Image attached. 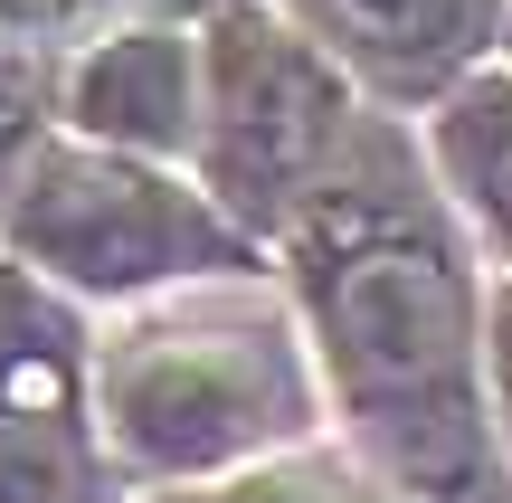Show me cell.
Listing matches in <instances>:
<instances>
[{
  "mask_svg": "<svg viewBox=\"0 0 512 503\" xmlns=\"http://www.w3.org/2000/svg\"><path fill=\"white\" fill-rule=\"evenodd\" d=\"M351 86L304 29H285L256 0H228L200 38V171L209 200L247 228H275L313 200L332 162L351 143Z\"/></svg>",
  "mask_w": 512,
  "mask_h": 503,
  "instance_id": "3",
  "label": "cell"
},
{
  "mask_svg": "<svg viewBox=\"0 0 512 503\" xmlns=\"http://www.w3.org/2000/svg\"><path fill=\"white\" fill-rule=\"evenodd\" d=\"M10 247L29 276L67 295H152L181 276H238L247 228L219 200L162 181L143 152L114 143H67L38 152L10 200Z\"/></svg>",
  "mask_w": 512,
  "mask_h": 503,
  "instance_id": "4",
  "label": "cell"
},
{
  "mask_svg": "<svg viewBox=\"0 0 512 503\" xmlns=\"http://www.w3.org/2000/svg\"><path fill=\"white\" fill-rule=\"evenodd\" d=\"M76 10H86V0H76Z\"/></svg>",
  "mask_w": 512,
  "mask_h": 503,
  "instance_id": "12",
  "label": "cell"
},
{
  "mask_svg": "<svg viewBox=\"0 0 512 503\" xmlns=\"http://www.w3.org/2000/svg\"><path fill=\"white\" fill-rule=\"evenodd\" d=\"M152 503H408L399 485L380 475H351L332 456H256V466H228V475H200L181 494H152Z\"/></svg>",
  "mask_w": 512,
  "mask_h": 503,
  "instance_id": "9",
  "label": "cell"
},
{
  "mask_svg": "<svg viewBox=\"0 0 512 503\" xmlns=\"http://www.w3.org/2000/svg\"><path fill=\"white\" fill-rule=\"evenodd\" d=\"M67 124L114 152H181L200 143V48L181 29H124L67 76Z\"/></svg>",
  "mask_w": 512,
  "mask_h": 503,
  "instance_id": "6",
  "label": "cell"
},
{
  "mask_svg": "<svg viewBox=\"0 0 512 503\" xmlns=\"http://www.w3.org/2000/svg\"><path fill=\"white\" fill-rule=\"evenodd\" d=\"M437 171L456 209L512 257V76H475L437 105Z\"/></svg>",
  "mask_w": 512,
  "mask_h": 503,
  "instance_id": "8",
  "label": "cell"
},
{
  "mask_svg": "<svg viewBox=\"0 0 512 503\" xmlns=\"http://www.w3.org/2000/svg\"><path fill=\"white\" fill-rule=\"evenodd\" d=\"M86 390L76 314L29 266H0V503H105Z\"/></svg>",
  "mask_w": 512,
  "mask_h": 503,
  "instance_id": "5",
  "label": "cell"
},
{
  "mask_svg": "<svg viewBox=\"0 0 512 503\" xmlns=\"http://www.w3.org/2000/svg\"><path fill=\"white\" fill-rule=\"evenodd\" d=\"M95 428L133 475H228L313 428V361L266 304L152 314L95 352Z\"/></svg>",
  "mask_w": 512,
  "mask_h": 503,
  "instance_id": "2",
  "label": "cell"
},
{
  "mask_svg": "<svg viewBox=\"0 0 512 503\" xmlns=\"http://www.w3.org/2000/svg\"><path fill=\"white\" fill-rule=\"evenodd\" d=\"M484 371H494V399H503V437H512V295L494 304V323H484Z\"/></svg>",
  "mask_w": 512,
  "mask_h": 503,
  "instance_id": "11",
  "label": "cell"
},
{
  "mask_svg": "<svg viewBox=\"0 0 512 503\" xmlns=\"http://www.w3.org/2000/svg\"><path fill=\"white\" fill-rule=\"evenodd\" d=\"M38 114H48V76H38V57L29 48H0V162L38 133Z\"/></svg>",
  "mask_w": 512,
  "mask_h": 503,
  "instance_id": "10",
  "label": "cell"
},
{
  "mask_svg": "<svg viewBox=\"0 0 512 503\" xmlns=\"http://www.w3.org/2000/svg\"><path fill=\"white\" fill-rule=\"evenodd\" d=\"M285 257L323 390L361 437L370 475H389L408 503H484L494 418L475 266L389 124H351L342 162L285 219Z\"/></svg>",
  "mask_w": 512,
  "mask_h": 503,
  "instance_id": "1",
  "label": "cell"
},
{
  "mask_svg": "<svg viewBox=\"0 0 512 503\" xmlns=\"http://www.w3.org/2000/svg\"><path fill=\"white\" fill-rule=\"evenodd\" d=\"M332 67H361L389 95H427L494 38L503 0H294Z\"/></svg>",
  "mask_w": 512,
  "mask_h": 503,
  "instance_id": "7",
  "label": "cell"
}]
</instances>
